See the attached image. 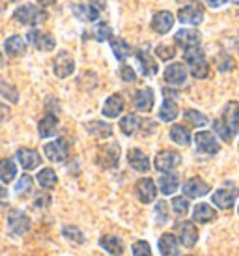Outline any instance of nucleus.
Returning <instances> with one entry per match:
<instances>
[{"label": "nucleus", "mask_w": 239, "mask_h": 256, "mask_svg": "<svg viewBox=\"0 0 239 256\" xmlns=\"http://www.w3.org/2000/svg\"><path fill=\"white\" fill-rule=\"evenodd\" d=\"M228 0H206V4L211 8H220V6H224Z\"/></svg>", "instance_id": "nucleus-51"}, {"label": "nucleus", "mask_w": 239, "mask_h": 256, "mask_svg": "<svg viewBox=\"0 0 239 256\" xmlns=\"http://www.w3.org/2000/svg\"><path fill=\"white\" fill-rule=\"evenodd\" d=\"M220 120L224 122L226 128L230 129V133H232V135L239 133V103L238 101H230V103L226 105Z\"/></svg>", "instance_id": "nucleus-16"}, {"label": "nucleus", "mask_w": 239, "mask_h": 256, "mask_svg": "<svg viewBox=\"0 0 239 256\" xmlns=\"http://www.w3.org/2000/svg\"><path fill=\"white\" fill-rule=\"evenodd\" d=\"M174 26V15L170 12H157L154 15V21H152V28L157 32V34H166L170 32V28Z\"/></svg>", "instance_id": "nucleus-20"}, {"label": "nucleus", "mask_w": 239, "mask_h": 256, "mask_svg": "<svg viewBox=\"0 0 239 256\" xmlns=\"http://www.w3.org/2000/svg\"><path fill=\"white\" fill-rule=\"evenodd\" d=\"M136 60H138V66H140V72L144 77H152V75L157 73V62L148 52V49L136 50Z\"/></svg>", "instance_id": "nucleus-21"}, {"label": "nucleus", "mask_w": 239, "mask_h": 256, "mask_svg": "<svg viewBox=\"0 0 239 256\" xmlns=\"http://www.w3.org/2000/svg\"><path fill=\"white\" fill-rule=\"evenodd\" d=\"M164 80L172 86H182L187 80V68L180 62H172L164 70Z\"/></svg>", "instance_id": "nucleus-13"}, {"label": "nucleus", "mask_w": 239, "mask_h": 256, "mask_svg": "<svg viewBox=\"0 0 239 256\" xmlns=\"http://www.w3.org/2000/svg\"><path fill=\"white\" fill-rule=\"evenodd\" d=\"M154 90L152 88H142L138 92L133 96V105L136 110H140V112H150L152 108H154Z\"/></svg>", "instance_id": "nucleus-18"}, {"label": "nucleus", "mask_w": 239, "mask_h": 256, "mask_svg": "<svg viewBox=\"0 0 239 256\" xmlns=\"http://www.w3.org/2000/svg\"><path fill=\"white\" fill-rule=\"evenodd\" d=\"M0 96H2L4 100L12 101V103H17V101H19V92H17V88H15L14 84H8L6 80L0 82Z\"/></svg>", "instance_id": "nucleus-40"}, {"label": "nucleus", "mask_w": 239, "mask_h": 256, "mask_svg": "<svg viewBox=\"0 0 239 256\" xmlns=\"http://www.w3.org/2000/svg\"><path fill=\"white\" fill-rule=\"evenodd\" d=\"M17 161L21 164L24 170H34L38 168L40 164H42V156L36 152V150H30V148H21L17 150Z\"/></svg>", "instance_id": "nucleus-14"}, {"label": "nucleus", "mask_w": 239, "mask_h": 256, "mask_svg": "<svg viewBox=\"0 0 239 256\" xmlns=\"http://www.w3.org/2000/svg\"><path fill=\"white\" fill-rule=\"evenodd\" d=\"M200 32L198 30H192V28H183L180 32H176V36H174V42L176 45L183 47V49H190V47H198L200 45Z\"/></svg>", "instance_id": "nucleus-17"}, {"label": "nucleus", "mask_w": 239, "mask_h": 256, "mask_svg": "<svg viewBox=\"0 0 239 256\" xmlns=\"http://www.w3.org/2000/svg\"><path fill=\"white\" fill-rule=\"evenodd\" d=\"M26 40L30 42V45H34L38 50H43V52H49V50L54 49V38L50 34H45V32H40V30H30Z\"/></svg>", "instance_id": "nucleus-12"}, {"label": "nucleus", "mask_w": 239, "mask_h": 256, "mask_svg": "<svg viewBox=\"0 0 239 256\" xmlns=\"http://www.w3.org/2000/svg\"><path fill=\"white\" fill-rule=\"evenodd\" d=\"M6 198H8V191L4 187H0V202H4Z\"/></svg>", "instance_id": "nucleus-53"}, {"label": "nucleus", "mask_w": 239, "mask_h": 256, "mask_svg": "<svg viewBox=\"0 0 239 256\" xmlns=\"http://www.w3.org/2000/svg\"><path fill=\"white\" fill-rule=\"evenodd\" d=\"M43 152H45V156H47L49 161H52V163H62L64 159L68 157V154H70V144H68L66 138H56L52 142L45 144Z\"/></svg>", "instance_id": "nucleus-5"}, {"label": "nucleus", "mask_w": 239, "mask_h": 256, "mask_svg": "<svg viewBox=\"0 0 239 256\" xmlns=\"http://www.w3.org/2000/svg\"><path fill=\"white\" fill-rule=\"evenodd\" d=\"M217 68H218V72H232L234 68H236V62H234V58L232 56H228V54H220V56L217 58Z\"/></svg>", "instance_id": "nucleus-45"}, {"label": "nucleus", "mask_w": 239, "mask_h": 256, "mask_svg": "<svg viewBox=\"0 0 239 256\" xmlns=\"http://www.w3.org/2000/svg\"><path fill=\"white\" fill-rule=\"evenodd\" d=\"M217 217V214H215V210L210 206V204H198L196 208H194V212H192V219L196 220V222H202V224H206V222H211V220Z\"/></svg>", "instance_id": "nucleus-31"}, {"label": "nucleus", "mask_w": 239, "mask_h": 256, "mask_svg": "<svg viewBox=\"0 0 239 256\" xmlns=\"http://www.w3.org/2000/svg\"><path fill=\"white\" fill-rule=\"evenodd\" d=\"M178 19H180V22H183V24L198 26V24L202 22V19H204V12H202V8L196 6V4H187V6H183L182 10H180Z\"/></svg>", "instance_id": "nucleus-11"}, {"label": "nucleus", "mask_w": 239, "mask_h": 256, "mask_svg": "<svg viewBox=\"0 0 239 256\" xmlns=\"http://www.w3.org/2000/svg\"><path fill=\"white\" fill-rule=\"evenodd\" d=\"M183 118L187 120V124H190L192 128H204V126H208V116L202 112H198V110H194V108H187L185 112H183Z\"/></svg>", "instance_id": "nucleus-37"}, {"label": "nucleus", "mask_w": 239, "mask_h": 256, "mask_svg": "<svg viewBox=\"0 0 239 256\" xmlns=\"http://www.w3.org/2000/svg\"><path fill=\"white\" fill-rule=\"evenodd\" d=\"M14 19L21 24H26V26H34V24H40L47 19V14L43 10H38L32 4H22L14 12Z\"/></svg>", "instance_id": "nucleus-2"}, {"label": "nucleus", "mask_w": 239, "mask_h": 256, "mask_svg": "<svg viewBox=\"0 0 239 256\" xmlns=\"http://www.w3.org/2000/svg\"><path fill=\"white\" fill-rule=\"evenodd\" d=\"M178 114H180V108H178L176 101L168 100V98L162 101L161 108H159V120H162V122H174L178 118Z\"/></svg>", "instance_id": "nucleus-32"}, {"label": "nucleus", "mask_w": 239, "mask_h": 256, "mask_svg": "<svg viewBox=\"0 0 239 256\" xmlns=\"http://www.w3.org/2000/svg\"><path fill=\"white\" fill-rule=\"evenodd\" d=\"M96 163L101 168H116L120 163V146L116 142L101 144L96 156Z\"/></svg>", "instance_id": "nucleus-3"}, {"label": "nucleus", "mask_w": 239, "mask_h": 256, "mask_svg": "<svg viewBox=\"0 0 239 256\" xmlns=\"http://www.w3.org/2000/svg\"><path fill=\"white\" fill-rule=\"evenodd\" d=\"M86 129H88L90 135L98 136V138H108V136H112V126L106 124V122H101V120L88 122Z\"/></svg>", "instance_id": "nucleus-28"}, {"label": "nucleus", "mask_w": 239, "mask_h": 256, "mask_svg": "<svg viewBox=\"0 0 239 256\" xmlns=\"http://www.w3.org/2000/svg\"><path fill=\"white\" fill-rule=\"evenodd\" d=\"M8 116H10V108H8L6 105H0V122L6 120Z\"/></svg>", "instance_id": "nucleus-52"}, {"label": "nucleus", "mask_w": 239, "mask_h": 256, "mask_svg": "<svg viewBox=\"0 0 239 256\" xmlns=\"http://www.w3.org/2000/svg\"><path fill=\"white\" fill-rule=\"evenodd\" d=\"M52 72L58 78H68L70 75H73L75 72V60L71 56L68 50H62L54 56V62H52Z\"/></svg>", "instance_id": "nucleus-4"}, {"label": "nucleus", "mask_w": 239, "mask_h": 256, "mask_svg": "<svg viewBox=\"0 0 239 256\" xmlns=\"http://www.w3.org/2000/svg\"><path fill=\"white\" fill-rule=\"evenodd\" d=\"M183 192L187 198H200L210 192V185L202 178H189L183 184Z\"/></svg>", "instance_id": "nucleus-15"}, {"label": "nucleus", "mask_w": 239, "mask_h": 256, "mask_svg": "<svg viewBox=\"0 0 239 256\" xmlns=\"http://www.w3.org/2000/svg\"><path fill=\"white\" fill-rule=\"evenodd\" d=\"M185 62L189 64V72L194 78H206L210 75V66L206 62V56L200 47L185 49Z\"/></svg>", "instance_id": "nucleus-1"}, {"label": "nucleus", "mask_w": 239, "mask_h": 256, "mask_svg": "<svg viewBox=\"0 0 239 256\" xmlns=\"http://www.w3.org/2000/svg\"><path fill=\"white\" fill-rule=\"evenodd\" d=\"M15 176H17V166L12 159H4V161H0V182H4V184H10V182H14Z\"/></svg>", "instance_id": "nucleus-34"}, {"label": "nucleus", "mask_w": 239, "mask_h": 256, "mask_svg": "<svg viewBox=\"0 0 239 256\" xmlns=\"http://www.w3.org/2000/svg\"><path fill=\"white\" fill-rule=\"evenodd\" d=\"M127 161L136 172H148L150 170V159L146 154L138 148H133L127 152Z\"/></svg>", "instance_id": "nucleus-23"}, {"label": "nucleus", "mask_w": 239, "mask_h": 256, "mask_svg": "<svg viewBox=\"0 0 239 256\" xmlns=\"http://www.w3.org/2000/svg\"><path fill=\"white\" fill-rule=\"evenodd\" d=\"M170 138L176 144H180V146H189L190 144L189 129L183 128V126H172V129H170Z\"/></svg>", "instance_id": "nucleus-35"}, {"label": "nucleus", "mask_w": 239, "mask_h": 256, "mask_svg": "<svg viewBox=\"0 0 239 256\" xmlns=\"http://www.w3.org/2000/svg\"><path fill=\"white\" fill-rule=\"evenodd\" d=\"M155 220L159 224H164L168 220V204L164 200H157L155 204Z\"/></svg>", "instance_id": "nucleus-41"}, {"label": "nucleus", "mask_w": 239, "mask_h": 256, "mask_svg": "<svg viewBox=\"0 0 239 256\" xmlns=\"http://www.w3.org/2000/svg\"><path fill=\"white\" fill-rule=\"evenodd\" d=\"M12 2H19V0H12Z\"/></svg>", "instance_id": "nucleus-58"}, {"label": "nucleus", "mask_w": 239, "mask_h": 256, "mask_svg": "<svg viewBox=\"0 0 239 256\" xmlns=\"http://www.w3.org/2000/svg\"><path fill=\"white\" fill-rule=\"evenodd\" d=\"M176 232H178V238H180V243H182L183 247H194L198 242V230L196 226L189 222V220H183V222H178L176 224Z\"/></svg>", "instance_id": "nucleus-8"}, {"label": "nucleus", "mask_w": 239, "mask_h": 256, "mask_svg": "<svg viewBox=\"0 0 239 256\" xmlns=\"http://www.w3.org/2000/svg\"><path fill=\"white\" fill-rule=\"evenodd\" d=\"M134 192H136V198L140 200L142 204H152L157 196V187H155L154 180L142 178L134 184Z\"/></svg>", "instance_id": "nucleus-10"}, {"label": "nucleus", "mask_w": 239, "mask_h": 256, "mask_svg": "<svg viewBox=\"0 0 239 256\" xmlns=\"http://www.w3.org/2000/svg\"><path fill=\"white\" fill-rule=\"evenodd\" d=\"M238 212H239V210H238Z\"/></svg>", "instance_id": "nucleus-59"}, {"label": "nucleus", "mask_w": 239, "mask_h": 256, "mask_svg": "<svg viewBox=\"0 0 239 256\" xmlns=\"http://www.w3.org/2000/svg\"><path fill=\"white\" fill-rule=\"evenodd\" d=\"M40 4H43V6H47V4H50V2H54V0H38Z\"/></svg>", "instance_id": "nucleus-54"}, {"label": "nucleus", "mask_w": 239, "mask_h": 256, "mask_svg": "<svg viewBox=\"0 0 239 256\" xmlns=\"http://www.w3.org/2000/svg\"><path fill=\"white\" fill-rule=\"evenodd\" d=\"M62 232H64V238L71 240L73 243H82V242H84V236H82V232H80L77 226H73V224H70V226H64Z\"/></svg>", "instance_id": "nucleus-43"}, {"label": "nucleus", "mask_w": 239, "mask_h": 256, "mask_svg": "<svg viewBox=\"0 0 239 256\" xmlns=\"http://www.w3.org/2000/svg\"><path fill=\"white\" fill-rule=\"evenodd\" d=\"M2 66H4V56L0 54V68H2Z\"/></svg>", "instance_id": "nucleus-55"}, {"label": "nucleus", "mask_w": 239, "mask_h": 256, "mask_svg": "<svg viewBox=\"0 0 239 256\" xmlns=\"http://www.w3.org/2000/svg\"><path fill=\"white\" fill-rule=\"evenodd\" d=\"M194 142H196V150L202 152V154H208V156H215L218 152V142L215 135L211 131H198L196 136H194Z\"/></svg>", "instance_id": "nucleus-9"}, {"label": "nucleus", "mask_w": 239, "mask_h": 256, "mask_svg": "<svg viewBox=\"0 0 239 256\" xmlns=\"http://www.w3.org/2000/svg\"><path fill=\"white\" fill-rule=\"evenodd\" d=\"M58 126L60 124H58V118L54 114H45L40 120V124H38V133H40L42 138H49V136L58 133Z\"/></svg>", "instance_id": "nucleus-22"}, {"label": "nucleus", "mask_w": 239, "mask_h": 256, "mask_svg": "<svg viewBox=\"0 0 239 256\" xmlns=\"http://www.w3.org/2000/svg\"><path fill=\"white\" fill-rule=\"evenodd\" d=\"M213 128H215V131H217V135L222 138V140H232V133H230V129L226 128V124L222 120H215V124H213Z\"/></svg>", "instance_id": "nucleus-46"}, {"label": "nucleus", "mask_w": 239, "mask_h": 256, "mask_svg": "<svg viewBox=\"0 0 239 256\" xmlns=\"http://www.w3.org/2000/svg\"><path fill=\"white\" fill-rule=\"evenodd\" d=\"M133 256H152V247L148 242H136L133 245Z\"/></svg>", "instance_id": "nucleus-47"}, {"label": "nucleus", "mask_w": 239, "mask_h": 256, "mask_svg": "<svg viewBox=\"0 0 239 256\" xmlns=\"http://www.w3.org/2000/svg\"><path fill=\"white\" fill-rule=\"evenodd\" d=\"M120 77H122V80H126V82H134L136 80L133 68H129V66H122L120 68Z\"/></svg>", "instance_id": "nucleus-49"}, {"label": "nucleus", "mask_w": 239, "mask_h": 256, "mask_svg": "<svg viewBox=\"0 0 239 256\" xmlns=\"http://www.w3.org/2000/svg\"><path fill=\"white\" fill-rule=\"evenodd\" d=\"M56 182L58 176L52 168H42V170L38 172V184L42 185L43 189H52L56 185Z\"/></svg>", "instance_id": "nucleus-36"}, {"label": "nucleus", "mask_w": 239, "mask_h": 256, "mask_svg": "<svg viewBox=\"0 0 239 256\" xmlns=\"http://www.w3.org/2000/svg\"><path fill=\"white\" fill-rule=\"evenodd\" d=\"M99 245H101L108 254H112V256H122L124 254V250H126L124 242L120 240L118 236H112V234L103 236V238L99 240Z\"/></svg>", "instance_id": "nucleus-26"}, {"label": "nucleus", "mask_w": 239, "mask_h": 256, "mask_svg": "<svg viewBox=\"0 0 239 256\" xmlns=\"http://www.w3.org/2000/svg\"><path fill=\"white\" fill-rule=\"evenodd\" d=\"M36 208H47L50 204V196H49V192H42V194H38L36 196Z\"/></svg>", "instance_id": "nucleus-50"}, {"label": "nucleus", "mask_w": 239, "mask_h": 256, "mask_svg": "<svg viewBox=\"0 0 239 256\" xmlns=\"http://www.w3.org/2000/svg\"><path fill=\"white\" fill-rule=\"evenodd\" d=\"M8 226L15 236H24L30 230V219L21 210H12L8 215Z\"/></svg>", "instance_id": "nucleus-6"}, {"label": "nucleus", "mask_w": 239, "mask_h": 256, "mask_svg": "<svg viewBox=\"0 0 239 256\" xmlns=\"http://www.w3.org/2000/svg\"><path fill=\"white\" fill-rule=\"evenodd\" d=\"M234 2H236V4H239V0H234Z\"/></svg>", "instance_id": "nucleus-57"}, {"label": "nucleus", "mask_w": 239, "mask_h": 256, "mask_svg": "<svg viewBox=\"0 0 239 256\" xmlns=\"http://www.w3.org/2000/svg\"><path fill=\"white\" fill-rule=\"evenodd\" d=\"M182 161V157L178 152H172V150H162L155 156V168L159 172H170L174 170L178 164Z\"/></svg>", "instance_id": "nucleus-7"}, {"label": "nucleus", "mask_w": 239, "mask_h": 256, "mask_svg": "<svg viewBox=\"0 0 239 256\" xmlns=\"http://www.w3.org/2000/svg\"><path fill=\"white\" fill-rule=\"evenodd\" d=\"M178 187H180V178H178L176 174H164L161 180H159V189H161L162 194H172V192L178 191Z\"/></svg>", "instance_id": "nucleus-33"}, {"label": "nucleus", "mask_w": 239, "mask_h": 256, "mask_svg": "<svg viewBox=\"0 0 239 256\" xmlns=\"http://www.w3.org/2000/svg\"><path fill=\"white\" fill-rule=\"evenodd\" d=\"M71 12H73V15L77 17L78 21L82 22H94L98 21L99 17V10L96 6H84V4H73L71 6Z\"/></svg>", "instance_id": "nucleus-24"}, {"label": "nucleus", "mask_w": 239, "mask_h": 256, "mask_svg": "<svg viewBox=\"0 0 239 256\" xmlns=\"http://www.w3.org/2000/svg\"><path fill=\"white\" fill-rule=\"evenodd\" d=\"M238 196H239L238 189H232V191L220 189V191H217L215 194H213V204H215L217 208H220V210H230Z\"/></svg>", "instance_id": "nucleus-25"}, {"label": "nucleus", "mask_w": 239, "mask_h": 256, "mask_svg": "<svg viewBox=\"0 0 239 256\" xmlns=\"http://www.w3.org/2000/svg\"><path fill=\"white\" fill-rule=\"evenodd\" d=\"M124 107H126V101L124 98L120 96V94H112V96H108L105 101V105H103V116L106 118H118L120 114L124 112Z\"/></svg>", "instance_id": "nucleus-19"}, {"label": "nucleus", "mask_w": 239, "mask_h": 256, "mask_svg": "<svg viewBox=\"0 0 239 256\" xmlns=\"http://www.w3.org/2000/svg\"><path fill=\"white\" fill-rule=\"evenodd\" d=\"M140 128H142V122L136 114H127V116H124V118L120 120V129H122V133L127 136L134 135Z\"/></svg>", "instance_id": "nucleus-29"}, {"label": "nucleus", "mask_w": 239, "mask_h": 256, "mask_svg": "<svg viewBox=\"0 0 239 256\" xmlns=\"http://www.w3.org/2000/svg\"><path fill=\"white\" fill-rule=\"evenodd\" d=\"M32 185H34V180L30 178L28 174H22L21 178H19V182L15 184V192L19 194V196H26L30 191H32Z\"/></svg>", "instance_id": "nucleus-39"}, {"label": "nucleus", "mask_w": 239, "mask_h": 256, "mask_svg": "<svg viewBox=\"0 0 239 256\" xmlns=\"http://www.w3.org/2000/svg\"><path fill=\"white\" fill-rule=\"evenodd\" d=\"M110 47H112V52L116 60H126L129 54H131V47L129 43L124 42V40H112L110 42Z\"/></svg>", "instance_id": "nucleus-38"}, {"label": "nucleus", "mask_w": 239, "mask_h": 256, "mask_svg": "<svg viewBox=\"0 0 239 256\" xmlns=\"http://www.w3.org/2000/svg\"><path fill=\"white\" fill-rule=\"evenodd\" d=\"M178 2H187V0H178Z\"/></svg>", "instance_id": "nucleus-56"}, {"label": "nucleus", "mask_w": 239, "mask_h": 256, "mask_svg": "<svg viewBox=\"0 0 239 256\" xmlns=\"http://www.w3.org/2000/svg\"><path fill=\"white\" fill-rule=\"evenodd\" d=\"M189 200H187V196H174L172 198V210L176 212L178 215H187V212H189Z\"/></svg>", "instance_id": "nucleus-42"}, {"label": "nucleus", "mask_w": 239, "mask_h": 256, "mask_svg": "<svg viewBox=\"0 0 239 256\" xmlns=\"http://www.w3.org/2000/svg\"><path fill=\"white\" fill-rule=\"evenodd\" d=\"M4 49H6L8 56H21L22 52L26 50V43L22 40V36H10L4 42Z\"/></svg>", "instance_id": "nucleus-27"}, {"label": "nucleus", "mask_w": 239, "mask_h": 256, "mask_svg": "<svg viewBox=\"0 0 239 256\" xmlns=\"http://www.w3.org/2000/svg\"><path fill=\"white\" fill-rule=\"evenodd\" d=\"M155 54L161 58V60H170V58L176 56V49L170 45V47H164V45H159L157 49H155Z\"/></svg>", "instance_id": "nucleus-48"}, {"label": "nucleus", "mask_w": 239, "mask_h": 256, "mask_svg": "<svg viewBox=\"0 0 239 256\" xmlns=\"http://www.w3.org/2000/svg\"><path fill=\"white\" fill-rule=\"evenodd\" d=\"M159 252L162 256H178V240L172 234H162L159 240Z\"/></svg>", "instance_id": "nucleus-30"}, {"label": "nucleus", "mask_w": 239, "mask_h": 256, "mask_svg": "<svg viewBox=\"0 0 239 256\" xmlns=\"http://www.w3.org/2000/svg\"><path fill=\"white\" fill-rule=\"evenodd\" d=\"M96 38H98V42H108L112 38V28L106 22H99L96 26Z\"/></svg>", "instance_id": "nucleus-44"}]
</instances>
